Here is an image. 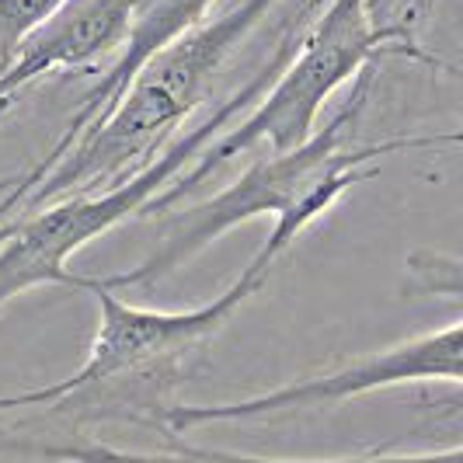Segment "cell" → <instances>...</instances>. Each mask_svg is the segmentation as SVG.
Segmentation results:
<instances>
[{"label":"cell","instance_id":"4fadbf2b","mask_svg":"<svg viewBox=\"0 0 463 463\" xmlns=\"http://www.w3.org/2000/svg\"><path fill=\"white\" fill-rule=\"evenodd\" d=\"M4 109H7V105H0V116H4Z\"/></svg>","mask_w":463,"mask_h":463},{"label":"cell","instance_id":"3957f363","mask_svg":"<svg viewBox=\"0 0 463 463\" xmlns=\"http://www.w3.org/2000/svg\"><path fill=\"white\" fill-rule=\"evenodd\" d=\"M370 88L373 70H366L355 77L352 101L321 133H314L303 146L289 150V154H261L216 195L171 213L161 241L146 251L143 261H137L126 272H116V276H101L98 282L112 293L154 286L171 276L175 269L188 265L195 255H203L213 241L227 237L241 223H251L258 216L279 220V216H289L300 209L331 213L359 182L376 178V171H380L376 161H383V157L408 154V150L460 146L457 129L442 133V137H391L380 143H348V137L355 133V122L363 118Z\"/></svg>","mask_w":463,"mask_h":463},{"label":"cell","instance_id":"5bb4252c","mask_svg":"<svg viewBox=\"0 0 463 463\" xmlns=\"http://www.w3.org/2000/svg\"><path fill=\"white\" fill-rule=\"evenodd\" d=\"M0 105H4V101H0Z\"/></svg>","mask_w":463,"mask_h":463},{"label":"cell","instance_id":"ba28073f","mask_svg":"<svg viewBox=\"0 0 463 463\" xmlns=\"http://www.w3.org/2000/svg\"><path fill=\"white\" fill-rule=\"evenodd\" d=\"M161 449H118L88 436L63 439H32V436H0V457L35 463H463V446L449 442L446 449L421 453H359V457H327V460H282V457H251L231 449H209L185 442V436H164Z\"/></svg>","mask_w":463,"mask_h":463},{"label":"cell","instance_id":"7a4b0ae2","mask_svg":"<svg viewBox=\"0 0 463 463\" xmlns=\"http://www.w3.org/2000/svg\"><path fill=\"white\" fill-rule=\"evenodd\" d=\"M279 0H241L206 18L133 73L105 116L91 122L56 161L28 167L0 192V227L70 195L122 185L178 139V129L213 94L231 52L269 18Z\"/></svg>","mask_w":463,"mask_h":463},{"label":"cell","instance_id":"7c38bea8","mask_svg":"<svg viewBox=\"0 0 463 463\" xmlns=\"http://www.w3.org/2000/svg\"><path fill=\"white\" fill-rule=\"evenodd\" d=\"M7 182H11V178H4V182H0V192H4V188H7Z\"/></svg>","mask_w":463,"mask_h":463},{"label":"cell","instance_id":"9c48e42d","mask_svg":"<svg viewBox=\"0 0 463 463\" xmlns=\"http://www.w3.org/2000/svg\"><path fill=\"white\" fill-rule=\"evenodd\" d=\"M213 4H216V0H137V4H133V22H129L126 46L118 49L116 60L101 70V77H98L91 88L84 91V98L73 105V112H70L60 139L35 161V167L56 161L91 122H98V118L116 105L118 94L126 91V84L133 80V73H137L154 52H161L167 43H175L178 35H185L188 28L206 22Z\"/></svg>","mask_w":463,"mask_h":463},{"label":"cell","instance_id":"30bf717a","mask_svg":"<svg viewBox=\"0 0 463 463\" xmlns=\"http://www.w3.org/2000/svg\"><path fill=\"white\" fill-rule=\"evenodd\" d=\"M67 0H0V67H7L24 35H32Z\"/></svg>","mask_w":463,"mask_h":463},{"label":"cell","instance_id":"277c9868","mask_svg":"<svg viewBox=\"0 0 463 463\" xmlns=\"http://www.w3.org/2000/svg\"><path fill=\"white\" fill-rule=\"evenodd\" d=\"M387 56L442 67L439 56H429L418 46L415 32L380 22L373 14L370 0H331L297 39V46L279 67L272 84L241 116V122L213 139L203 150V157L188 171H182L139 216H161L167 209H175L185 195H192L206 178L237 161L241 154H251V150L289 154L303 146L314 137V126L327 98Z\"/></svg>","mask_w":463,"mask_h":463},{"label":"cell","instance_id":"8fae6325","mask_svg":"<svg viewBox=\"0 0 463 463\" xmlns=\"http://www.w3.org/2000/svg\"><path fill=\"white\" fill-rule=\"evenodd\" d=\"M32 408H35V391L0 394V415H7V411H32Z\"/></svg>","mask_w":463,"mask_h":463},{"label":"cell","instance_id":"52a82bcc","mask_svg":"<svg viewBox=\"0 0 463 463\" xmlns=\"http://www.w3.org/2000/svg\"><path fill=\"white\" fill-rule=\"evenodd\" d=\"M133 4L137 0H67L52 18L24 35L7 67H0V101L7 105L43 77L88 70L105 56H118L129 35Z\"/></svg>","mask_w":463,"mask_h":463},{"label":"cell","instance_id":"6da1fadb","mask_svg":"<svg viewBox=\"0 0 463 463\" xmlns=\"http://www.w3.org/2000/svg\"><path fill=\"white\" fill-rule=\"evenodd\" d=\"M325 213L300 209L279 216L258 255L241 269L231 286L209 303L188 310H150L133 307L118 293L105 289L98 279L80 276L84 293L98 303V331L80 370L49 387H35L39 408H52L56 415H77V421H137L161 425L164 408H171V391L182 383L195 359H203L209 342L231 325V317L244 303L265 289L276 272L279 258L286 255L303 233Z\"/></svg>","mask_w":463,"mask_h":463},{"label":"cell","instance_id":"5b68a950","mask_svg":"<svg viewBox=\"0 0 463 463\" xmlns=\"http://www.w3.org/2000/svg\"><path fill=\"white\" fill-rule=\"evenodd\" d=\"M293 46H297V35L286 32L272 49V56L261 60L255 73L231 98H223L195 129H188L185 137L164 146L154 161L143 171H137L133 178H126L122 185L105 188V192H88V195H70V199H60L52 206L28 213L22 220L4 223L0 227V310L14 297L32 293L39 286L77 289L80 276H73L67 269L70 258L80 248H88L91 241L116 231L129 216H139L182 171H188L199 161L209 143L220 133H227L233 118L244 116L261 98V91L272 84V77L286 63Z\"/></svg>","mask_w":463,"mask_h":463},{"label":"cell","instance_id":"8992f818","mask_svg":"<svg viewBox=\"0 0 463 463\" xmlns=\"http://www.w3.org/2000/svg\"><path fill=\"white\" fill-rule=\"evenodd\" d=\"M463 380V317L449 325L429 327L415 338H404L397 345L380 352L355 355L345 366H335L307 380H293L261 394L223 401V404H171L164 408L161 429L164 436H185L192 429L206 425H233V421H261V418L300 415L317 408H335L355 397L394 391L411 383H449L460 387Z\"/></svg>","mask_w":463,"mask_h":463}]
</instances>
